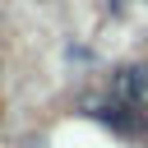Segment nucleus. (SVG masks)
<instances>
[{
    "instance_id": "2",
    "label": "nucleus",
    "mask_w": 148,
    "mask_h": 148,
    "mask_svg": "<svg viewBox=\"0 0 148 148\" xmlns=\"http://www.w3.org/2000/svg\"><path fill=\"white\" fill-rule=\"evenodd\" d=\"M102 125H111L116 134H125V139H139L143 134V111H134V106H125V102H111V106H97L92 111Z\"/></svg>"
},
{
    "instance_id": "1",
    "label": "nucleus",
    "mask_w": 148,
    "mask_h": 148,
    "mask_svg": "<svg viewBox=\"0 0 148 148\" xmlns=\"http://www.w3.org/2000/svg\"><path fill=\"white\" fill-rule=\"evenodd\" d=\"M111 92H116V102H125V106H134V111H148V69H143V65L116 69Z\"/></svg>"
}]
</instances>
